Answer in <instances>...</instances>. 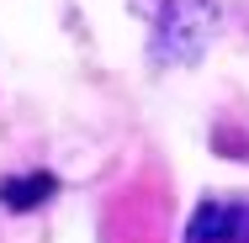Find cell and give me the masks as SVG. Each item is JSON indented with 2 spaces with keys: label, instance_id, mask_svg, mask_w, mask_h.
<instances>
[{
  "label": "cell",
  "instance_id": "obj_1",
  "mask_svg": "<svg viewBox=\"0 0 249 243\" xmlns=\"http://www.w3.org/2000/svg\"><path fill=\"white\" fill-rule=\"evenodd\" d=\"M186 243H249V201H207L186 227Z\"/></svg>",
  "mask_w": 249,
  "mask_h": 243
},
{
  "label": "cell",
  "instance_id": "obj_2",
  "mask_svg": "<svg viewBox=\"0 0 249 243\" xmlns=\"http://www.w3.org/2000/svg\"><path fill=\"white\" fill-rule=\"evenodd\" d=\"M43 195H53V175H21V180H5V185H0V201L16 206V211L37 206Z\"/></svg>",
  "mask_w": 249,
  "mask_h": 243
}]
</instances>
